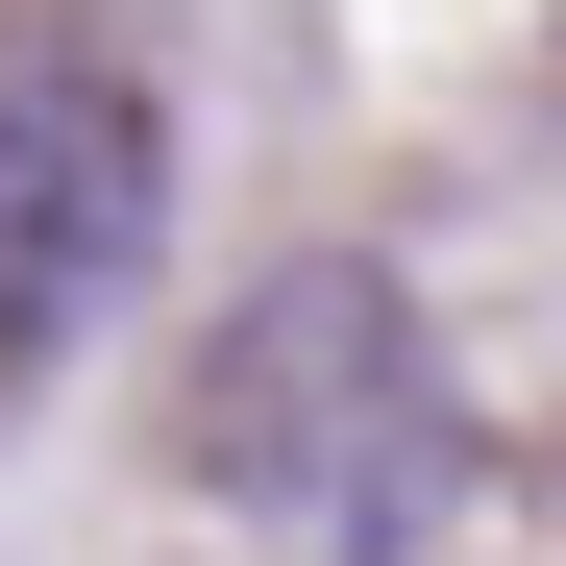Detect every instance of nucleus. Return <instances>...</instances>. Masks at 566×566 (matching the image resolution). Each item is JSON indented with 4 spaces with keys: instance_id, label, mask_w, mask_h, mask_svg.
<instances>
[{
    "instance_id": "nucleus-1",
    "label": "nucleus",
    "mask_w": 566,
    "mask_h": 566,
    "mask_svg": "<svg viewBox=\"0 0 566 566\" xmlns=\"http://www.w3.org/2000/svg\"><path fill=\"white\" fill-rule=\"evenodd\" d=\"M172 468H198L222 517H271V542H419V517H443V468H468L419 296H395L369 247H296V271H271V296L198 345Z\"/></svg>"
},
{
    "instance_id": "nucleus-2",
    "label": "nucleus",
    "mask_w": 566,
    "mask_h": 566,
    "mask_svg": "<svg viewBox=\"0 0 566 566\" xmlns=\"http://www.w3.org/2000/svg\"><path fill=\"white\" fill-rule=\"evenodd\" d=\"M148 247H172V124L124 74H0V345L124 321Z\"/></svg>"
}]
</instances>
